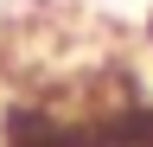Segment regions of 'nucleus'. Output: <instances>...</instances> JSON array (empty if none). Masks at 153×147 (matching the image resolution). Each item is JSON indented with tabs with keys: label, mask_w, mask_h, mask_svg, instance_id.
I'll return each instance as SVG.
<instances>
[{
	"label": "nucleus",
	"mask_w": 153,
	"mask_h": 147,
	"mask_svg": "<svg viewBox=\"0 0 153 147\" xmlns=\"http://www.w3.org/2000/svg\"><path fill=\"white\" fill-rule=\"evenodd\" d=\"M0 147H153V96L128 58L57 64L51 77L19 64L0 90Z\"/></svg>",
	"instance_id": "f257e3e1"
}]
</instances>
